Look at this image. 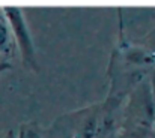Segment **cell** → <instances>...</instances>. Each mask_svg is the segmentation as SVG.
Returning a JSON list of instances; mask_svg holds the SVG:
<instances>
[{"label":"cell","mask_w":155,"mask_h":138,"mask_svg":"<svg viewBox=\"0 0 155 138\" xmlns=\"http://www.w3.org/2000/svg\"><path fill=\"white\" fill-rule=\"evenodd\" d=\"M6 69H11V65H9L8 62H2V63H0V72H3V71H6Z\"/></svg>","instance_id":"cell-5"},{"label":"cell","mask_w":155,"mask_h":138,"mask_svg":"<svg viewBox=\"0 0 155 138\" xmlns=\"http://www.w3.org/2000/svg\"><path fill=\"white\" fill-rule=\"evenodd\" d=\"M20 138H42V135L35 123H24L20 128Z\"/></svg>","instance_id":"cell-2"},{"label":"cell","mask_w":155,"mask_h":138,"mask_svg":"<svg viewBox=\"0 0 155 138\" xmlns=\"http://www.w3.org/2000/svg\"><path fill=\"white\" fill-rule=\"evenodd\" d=\"M3 17L6 23L9 24L12 35L15 38V42L20 48L23 62L32 68L33 71H38V62H36V50L35 44L29 30V26L26 23V18L23 15V9L18 6H3L2 8Z\"/></svg>","instance_id":"cell-1"},{"label":"cell","mask_w":155,"mask_h":138,"mask_svg":"<svg viewBox=\"0 0 155 138\" xmlns=\"http://www.w3.org/2000/svg\"><path fill=\"white\" fill-rule=\"evenodd\" d=\"M130 60L134 63H151L155 60V54H149L146 51H134V54L130 56Z\"/></svg>","instance_id":"cell-4"},{"label":"cell","mask_w":155,"mask_h":138,"mask_svg":"<svg viewBox=\"0 0 155 138\" xmlns=\"http://www.w3.org/2000/svg\"><path fill=\"white\" fill-rule=\"evenodd\" d=\"M8 23L3 17V12L0 14V50L6 48V45L9 44V33H8Z\"/></svg>","instance_id":"cell-3"},{"label":"cell","mask_w":155,"mask_h":138,"mask_svg":"<svg viewBox=\"0 0 155 138\" xmlns=\"http://www.w3.org/2000/svg\"><path fill=\"white\" fill-rule=\"evenodd\" d=\"M63 138H81V137H78V134H71V135H66Z\"/></svg>","instance_id":"cell-6"}]
</instances>
